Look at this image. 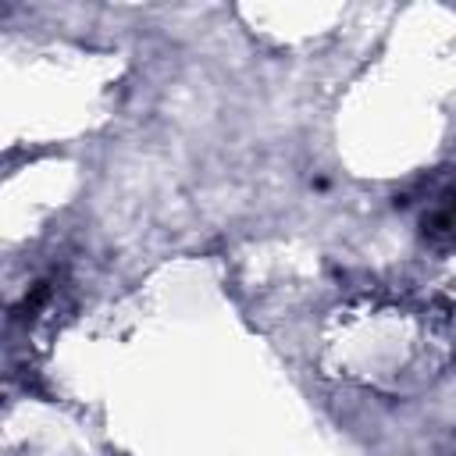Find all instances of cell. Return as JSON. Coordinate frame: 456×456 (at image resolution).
<instances>
[{
	"label": "cell",
	"mask_w": 456,
	"mask_h": 456,
	"mask_svg": "<svg viewBox=\"0 0 456 456\" xmlns=\"http://www.w3.org/2000/svg\"><path fill=\"white\" fill-rule=\"evenodd\" d=\"M321 356L363 392H428L456 363V306L420 292L353 296L328 317Z\"/></svg>",
	"instance_id": "cell-1"
},
{
	"label": "cell",
	"mask_w": 456,
	"mask_h": 456,
	"mask_svg": "<svg viewBox=\"0 0 456 456\" xmlns=\"http://www.w3.org/2000/svg\"><path fill=\"white\" fill-rule=\"evenodd\" d=\"M420 235L435 249H456V182L435 189L420 210Z\"/></svg>",
	"instance_id": "cell-2"
}]
</instances>
